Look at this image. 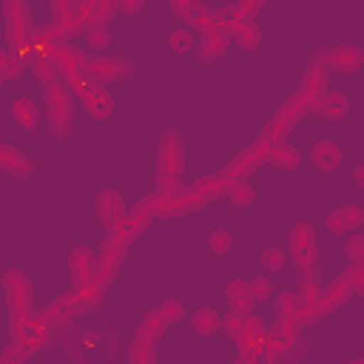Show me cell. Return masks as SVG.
Listing matches in <instances>:
<instances>
[{"label":"cell","mask_w":364,"mask_h":364,"mask_svg":"<svg viewBox=\"0 0 364 364\" xmlns=\"http://www.w3.org/2000/svg\"><path fill=\"white\" fill-rule=\"evenodd\" d=\"M364 290V264H353L347 273H341L321 296H318V301L313 304V307H307V310H299L296 313V318H299V324H310V321H318V318H324V316H330L338 304H344L353 293H361Z\"/></svg>","instance_id":"6da1fadb"},{"label":"cell","mask_w":364,"mask_h":364,"mask_svg":"<svg viewBox=\"0 0 364 364\" xmlns=\"http://www.w3.org/2000/svg\"><path fill=\"white\" fill-rule=\"evenodd\" d=\"M182 168H185V142L176 131H165L156 145V193L162 199L179 191Z\"/></svg>","instance_id":"7a4b0ae2"},{"label":"cell","mask_w":364,"mask_h":364,"mask_svg":"<svg viewBox=\"0 0 364 364\" xmlns=\"http://www.w3.org/2000/svg\"><path fill=\"white\" fill-rule=\"evenodd\" d=\"M6 14V43H9V54L23 63H31V40H34V23L28 14V6L20 0H9L3 6Z\"/></svg>","instance_id":"3957f363"},{"label":"cell","mask_w":364,"mask_h":364,"mask_svg":"<svg viewBox=\"0 0 364 364\" xmlns=\"http://www.w3.org/2000/svg\"><path fill=\"white\" fill-rule=\"evenodd\" d=\"M46 97V114H48V131L54 136H68L74 128V100L65 82H51L48 88H43Z\"/></svg>","instance_id":"277c9868"},{"label":"cell","mask_w":364,"mask_h":364,"mask_svg":"<svg viewBox=\"0 0 364 364\" xmlns=\"http://www.w3.org/2000/svg\"><path fill=\"white\" fill-rule=\"evenodd\" d=\"M3 290L11 313V336L20 333L31 321V282L20 270H9L3 276Z\"/></svg>","instance_id":"5b68a950"},{"label":"cell","mask_w":364,"mask_h":364,"mask_svg":"<svg viewBox=\"0 0 364 364\" xmlns=\"http://www.w3.org/2000/svg\"><path fill=\"white\" fill-rule=\"evenodd\" d=\"M290 256L301 270V282H318V253L316 230L310 222H296L290 230Z\"/></svg>","instance_id":"8992f818"},{"label":"cell","mask_w":364,"mask_h":364,"mask_svg":"<svg viewBox=\"0 0 364 364\" xmlns=\"http://www.w3.org/2000/svg\"><path fill=\"white\" fill-rule=\"evenodd\" d=\"M54 71H57L60 82L68 85V91H77L88 80V57L80 48L63 43L54 48Z\"/></svg>","instance_id":"52a82bcc"},{"label":"cell","mask_w":364,"mask_h":364,"mask_svg":"<svg viewBox=\"0 0 364 364\" xmlns=\"http://www.w3.org/2000/svg\"><path fill=\"white\" fill-rule=\"evenodd\" d=\"M327 74L330 71L321 65V60L313 57L310 65H307V71H304V77H301V82H299V91H296V100L307 108V114H313L318 108V100L327 91Z\"/></svg>","instance_id":"ba28073f"},{"label":"cell","mask_w":364,"mask_h":364,"mask_svg":"<svg viewBox=\"0 0 364 364\" xmlns=\"http://www.w3.org/2000/svg\"><path fill=\"white\" fill-rule=\"evenodd\" d=\"M125 250H128V245H122V242H117V239H111V236H105V242H102V250H100V256H97V270H94V284H100L102 290L117 279V273H119V264H122V259H125Z\"/></svg>","instance_id":"9c48e42d"},{"label":"cell","mask_w":364,"mask_h":364,"mask_svg":"<svg viewBox=\"0 0 364 364\" xmlns=\"http://www.w3.org/2000/svg\"><path fill=\"white\" fill-rule=\"evenodd\" d=\"M134 74V63L125 57H88V77L94 82H114V80H128Z\"/></svg>","instance_id":"30bf717a"},{"label":"cell","mask_w":364,"mask_h":364,"mask_svg":"<svg viewBox=\"0 0 364 364\" xmlns=\"http://www.w3.org/2000/svg\"><path fill=\"white\" fill-rule=\"evenodd\" d=\"M185 316V304L182 301H165L162 307H156L154 313H148V318L136 327V333L139 336H145V338H159V333L165 330V327H171L173 321H179Z\"/></svg>","instance_id":"8fae6325"},{"label":"cell","mask_w":364,"mask_h":364,"mask_svg":"<svg viewBox=\"0 0 364 364\" xmlns=\"http://www.w3.org/2000/svg\"><path fill=\"white\" fill-rule=\"evenodd\" d=\"M321 60V65L327 71H358L361 63H364V54L361 48L355 46H336V48H324L316 54Z\"/></svg>","instance_id":"7c38bea8"},{"label":"cell","mask_w":364,"mask_h":364,"mask_svg":"<svg viewBox=\"0 0 364 364\" xmlns=\"http://www.w3.org/2000/svg\"><path fill=\"white\" fill-rule=\"evenodd\" d=\"M267 148H270V145H267L264 139H256V142H253L250 148H245L236 159H230V162H228V168H225L222 173H228L230 179H245L250 171H256L259 165H264Z\"/></svg>","instance_id":"4fadbf2b"},{"label":"cell","mask_w":364,"mask_h":364,"mask_svg":"<svg viewBox=\"0 0 364 364\" xmlns=\"http://www.w3.org/2000/svg\"><path fill=\"white\" fill-rule=\"evenodd\" d=\"M264 338H267V330H264L262 318L253 316V313H247L242 330L236 333L239 355H262V350H264Z\"/></svg>","instance_id":"5bb4252c"},{"label":"cell","mask_w":364,"mask_h":364,"mask_svg":"<svg viewBox=\"0 0 364 364\" xmlns=\"http://www.w3.org/2000/svg\"><path fill=\"white\" fill-rule=\"evenodd\" d=\"M80 100H82V105H85V111L91 114V117H97V119H105L108 114H111V100H108V94H105V88L100 85V82H94L91 77L74 91Z\"/></svg>","instance_id":"9a60e30c"},{"label":"cell","mask_w":364,"mask_h":364,"mask_svg":"<svg viewBox=\"0 0 364 364\" xmlns=\"http://www.w3.org/2000/svg\"><path fill=\"white\" fill-rule=\"evenodd\" d=\"M94 208H97V216L102 219V225H105L108 230H114V228L125 219V202H122V196H119L114 188L100 191Z\"/></svg>","instance_id":"2e32d148"},{"label":"cell","mask_w":364,"mask_h":364,"mask_svg":"<svg viewBox=\"0 0 364 364\" xmlns=\"http://www.w3.org/2000/svg\"><path fill=\"white\" fill-rule=\"evenodd\" d=\"M68 267H71V290H80L85 284L94 282V270H97V256L88 250V247H74L71 250V259H68Z\"/></svg>","instance_id":"e0dca14e"},{"label":"cell","mask_w":364,"mask_h":364,"mask_svg":"<svg viewBox=\"0 0 364 364\" xmlns=\"http://www.w3.org/2000/svg\"><path fill=\"white\" fill-rule=\"evenodd\" d=\"M199 208H205L196 196H193V191L191 188H179L173 196H168V199H159V205H156V216H162V219H173V216H182V213H191V210H199Z\"/></svg>","instance_id":"ac0fdd59"},{"label":"cell","mask_w":364,"mask_h":364,"mask_svg":"<svg viewBox=\"0 0 364 364\" xmlns=\"http://www.w3.org/2000/svg\"><path fill=\"white\" fill-rule=\"evenodd\" d=\"M361 222H364V208L355 205V202L341 205L338 210H333V213L327 216V228H330L333 233H347V230H353V228H361Z\"/></svg>","instance_id":"d6986e66"},{"label":"cell","mask_w":364,"mask_h":364,"mask_svg":"<svg viewBox=\"0 0 364 364\" xmlns=\"http://www.w3.org/2000/svg\"><path fill=\"white\" fill-rule=\"evenodd\" d=\"M228 185H230V176H228V173H213V176L196 179V182L191 185V191H193V196H196L202 205H208V202L219 199L222 193H228Z\"/></svg>","instance_id":"ffe728a7"},{"label":"cell","mask_w":364,"mask_h":364,"mask_svg":"<svg viewBox=\"0 0 364 364\" xmlns=\"http://www.w3.org/2000/svg\"><path fill=\"white\" fill-rule=\"evenodd\" d=\"M228 40L230 34L228 31H210V34H199V43H196V57L202 63H213L219 60L225 51H228Z\"/></svg>","instance_id":"44dd1931"},{"label":"cell","mask_w":364,"mask_h":364,"mask_svg":"<svg viewBox=\"0 0 364 364\" xmlns=\"http://www.w3.org/2000/svg\"><path fill=\"white\" fill-rule=\"evenodd\" d=\"M0 168L14 176H23V179L34 173V162L20 148H11V145H0Z\"/></svg>","instance_id":"7402d4cb"},{"label":"cell","mask_w":364,"mask_h":364,"mask_svg":"<svg viewBox=\"0 0 364 364\" xmlns=\"http://www.w3.org/2000/svg\"><path fill=\"white\" fill-rule=\"evenodd\" d=\"M310 159L316 162L318 171H327V173H330V171H336V168L341 165V148H338L336 142H330V139H321V142L313 145Z\"/></svg>","instance_id":"603a6c76"},{"label":"cell","mask_w":364,"mask_h":364,"mask_svg":"<svg viewBox=\"0 0 364 364\" xmlns=\"http://www.w3.org/2000/svg\"><path fill=\"white\" fill-rule=\"evenodd\" d=\"M228 34H230L245 51H253V48L259 46V40H262V31H259V26H256L253 20H230Z\"/></svg>","instance_id":"cb8c5ba5"},{"label":"cell","mask_w":364,"mask_h":364,"mask_svg":"<svg viewBox=\"0 0 364 364\" xmlns=\"http://www.w3.org/2000/svg\"><path fill=\"white\" fill-rule=\"evenodd\" d=\"M230 26V17H228V9H205L191 28H196L199 34H210V31H228Z\"/></svg>","instance_id":"d4e9b609"},{"label":"cell","mask_w":364,"mask_h":364,"mask_svg":"<svg viewBox=\"0 0 364 364\" xmlns=\"http://www.w3.org/2000/svg\"><path fill=\"white\" fill-rule=\"evenodd\" d=\"M264 162L267 165H273V168H282V171H293V168H299V162H301V156H299V151L296 148H290V145H270L267 148V156H264Z\"/></svg>","instance_id":"484cf974"},{"label":"cell","mask_w":364,"mask_h":364,"mask_svg":"<svg viewBox=\"0 0 364 364\" xmlns=\"http://www.w3.org/2000/svg\"><path fill=\"white\" fill-rule=\"evenodd\" d=\"M225 296H228V304H230V310H236V313H250V307H253V296H250V287H247V282H242V279H236V282H228V287H225Z\"/></svg>","instance_id":"4316f807"},{"label":"cell","mask_w":364,"mask_h":364,"mask_svg":"<svg viewBox=\"0 0 364 364\" xmlns=\"http://www.w3.org/2000/svg\"><path fill=\"white\" fill-rule=\"evenodd\" d=\"M347 108H350V102H347V97L341 94V91H324V97L318 100V114H324V117H330V119H341L344 114H347Z\"/></svg>","instance_id":"83f0119b"},{"label":"cell","mask_w":364,"mask_h":364,"mask_svg":"<svg viewBox=\"0 0 364 364\" xmlns=\"http://www.w3.org/2000/svg\"><path fill=\"white\" fill-rule=\"evenodd\" d=\"M11 117H14V122L23 125L26 131H34V128L40 125V114H37L34 102H28V100H14V105H11Z\"/></svg>","instance_id":"f1b7e54d"},{"label":"cell","mask_w":364,"mask_h":364,"mask_svg":"<svg viewBox=\"0 0 364 364\" xmlns=\"http://www.w3.org/2000/svg\"><path fill=\"white\" fill-rule=\"evenodd\" d=\"M128 364H154V338L134 333V341L128 350Z\"/></svg>","instance_id":"f546056e"},{"label":"cell","mask_w":364,"mask_h":364,"mask_svg":"<svg viewBox=\"0 0 364 364\" xmlns=\"http://www.w3.org/2000/svg\"><path fill=\"white\" fill-rule=\"evenodd\" d=\"M219 313L213 310V307H199L196 313H193V318H191V324H193V330L199 333V336H213L216 330H219Z\"/></svg>","instance_id":"4dcf8cb0"},{"label":"cell","mask_w":364,"mask_h":364,"mask_svg":"<svg viewBox=\"0 0 364 364\" xmlns=\"http://www.w3.org/2000/svg\"><path fill=\"white\" fill-rule=\"evenodd\" d=\"M228 196H230V202H233L236 208H247V205L253 202L256 191H253V185L245 182V179H230V185H228Z\"/></svg>","instance_id":"1f68e13d"},{"label":"cell","mask_w":364,"mask_h":364,"mask_svg":"<svg viewBox=\"0 0 364 364\" xmlns=\"http://www.w3.org/2000/svg\"><path fill=\"white\" fill-rule=\"evenodd\" d=\"M171 9H173V14H176L182 23L193 26V20H196L208 6H202V3H196V0H171Z\"/></svg>","instance_id":"d6a6232c"},{"label":"cell","mask_w":364,"mask_h":364,"mask_svg":"<svg viewBox=\"0 0 364 364\" xmlns=\"http://www.w3.org/2000/svg\"><path fill=\"white\" fill-rule=\"evenodd\" d=\"M299 330H301V324H299V318H296V316H279V318L273 321V327L267 330V336L296 338V336H299Z\"/></svg>","instance_id":"836d02e7"},{"label":"cell","mask_w":364,"mask_h":364,"mask_svg":"<svg viewBox=\"0 0 364 364\" xmlns=\"http://www.w3.org/2000/svg\"><path fill=\"white\" fill-rule=\"evenodd\" d=\"M117 11V3L111 0H91V14H88V26L97 23V26H108V20L114 17Z\"/></svg>","instance_id":"e575fe53"},{"label":"cell","mask_w":364,"mask_h":364,"mask_svg":"<svg viewBox=\"0 0 364 364\" xmlns=\"http://www.w3.org/2000/svg\"><path fill=\"white\" fill-rule=\"evenodd\" d=\"M310 341H313V338H307V336H299V338H296V344H293V347H290L284 355L273 358L270 364H299V361L307 355V350H310Z\"/></svg>","instance_id":"d590c367"},{"label":"cell","mask_w":364,"mask_h":364,"mask_svg":"<svg viewBox=\"0 0 364 364\" xmlns=\"http://www.w3.org/2000/svg\"><path fill=\"white\" fill-rule=\"evenodd\" d=\"M82 37H85V43H88L91 48H105V46L111 43V28H108V26H97V23H91V26H85Z\"/></svg>","instance_id":"8d00e7d4"},{"label":"cell","mask_w":364,"mask_h":364,"mask_svg":"<svg viewBox=\"0 0 364 364\" xmlns=\"http://www.w3.org/2000/svg\"><path fill=\"white\" fill-rule=\"evenodd\" d=\"M262 9V3L259 0H245V3H233V6H228V17L230 20H253V14Z\"/></svg>","instance_id":"74e56055"},{"label":"cell","mask_w":364,"mask_h":364,"mask_svg":"<svg viewBox=\"0 0 364 364\" xmlns=\"http://www.w3.org/2000/svg\"><path fill=\"white\" fill-rule=\"evenodd\" d=\"M20 71H23L20 60H17V57H11L9 51H0V82L20 77Z\"/></svg>","instance_id":"f35d334b"},{"label":"cell","mask_w":364,"mask_h":364,"mask_svg":"<svg viewBox=\"0 0 364 364\" xmlns=\"http://www.w3.org/2000/svg\"><path fill=\"white\" fill-rule=\"evenodd\" d=\"M168 46L176 51V54H185L191 46H193V34H191V28H176V31H171V37H168Z\"/></svg>","instance_id":"ab89813d"},{"label":"cell","mask_w":364,"mask_h":364,"mask_svg":"<svg viewBox=\"0 0 364 364\" xmlns=\"http://www.w3.org/2000/svg\"><path fill=\"white\" fill-rule=\"evenodd\" d=\"M301 310V301L296 293H279L276 296V313L279 316H296Z\"/></svg>","instance_id":"60d3db41"},{"label":"cell","mask_w":364,"mask_h":364,"mask_svg":"<svg viewBox=\"0 0 364 364\" xmlns=\"http://www.w3.org/2000/svg\"><path fill=\"white\" fill-rule=\"evenodd\" d=\"M208 245H210L213 253H228V250L233 247V236H230L228 230H213V233L208 236Z\"/></svg>","instance_id":"b9f144b4"},{"label":"cell","mask_w":364,"mask_h":364,"mask_svg":"<svg viewBox=\"0 0 364 364\" xmlns=\"http://www.w3.org/2000/svg\"><path fill=\"white\" fill-rule=\"evenodd\" d=\"M247 287H250L253 301H256V299H270V296H273V284H270L267 276H256V279H250Z\"/></svg>","instance_id":"7bdbcfd3"},{"label":"cell","mask_w":364,"mask_h":364,"mask_svg":"<svg viewBox=\"0 0 364 364\" xmlns=\"http://www.w3.org/2000/svg\"><path fill=\"white\" fill-rule=\"evenodd\" d=\"M245 316H247V313H236V310H230L228 316H222V318H219V327H222L228 336H233V338H236V333H239V330H242V324H245Z\"/></svg>","instance_id":"ee69618b"},{"label":"cell","mask_w":364,"mask_h":364,"mask_svg":"<svg viewBox=\"0 0 364 364\" xmlns=\"http://www.w3.org/2000/svg\"><path fill=\"white\" fill-rule=\"evenodd\" d=\"M262 267H264V270H282V267H284V250L267 247V250L262 253Z\"/></svg>","instance_id":"f6af8a7d"},{"label":"cell","mask_w":364,"mask_h":364,"mask_svg":"<svg viewBox=\"0 0 364 364\" xmlns=\"http://www.w3.org/2000/svg\"><path fill=\"white\" fill-rule=\"evenodd\" d=\"M347 253H350V259H353L355 264H361V262H364V239H361V236L350 239V245H347Z\"/></svg>","instance_id":"bcb514c9"},{"label":"cell","mask_w":364,"mask_h":364,"mask_svg":"<svg viewBox=\"0 0 364 364\" xmlns=\"http://www.w3.org/2000/svg\"><path fill=\"white\" fill-rule=\"evenodd\" d=\"M145 3L142 0H134V3H117V11H125V14H136Z\"/></svg>","instance_id":"7dc6e473"},{"label":"cell","mask_w":364,"mask_h":364,"mask_svg":"<svg viewBox=\"0 0 364 364\" xmlns=\"http://www.w3.org/2000/svg\"><path fill=\"white\" fill-rule=\"evenodd\" d=\"M233 364H264V358L262 355H239Z\"/></svg>","instance_id":"c3c4849f"},{"label":"cell","mask_w":364,"mask_h":364,"mask_svg":"<svg viewBox=\"0 0 364 364\" xmlns=\"http://www.w3.org/2000/svg\"><path fill=\"white\" fill-rule=\"evenodd\" d=\"M353 176H355V185H364V168H355Z\"/></svg>","instance_id":"681fc988"}]
</instances>
